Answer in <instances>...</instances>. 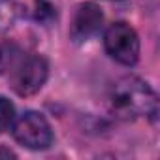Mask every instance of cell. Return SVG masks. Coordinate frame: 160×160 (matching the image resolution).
<instances>
[{
    "label": "cell",
    "instance_id": "cell-5",
    "mask_svg": "<svg viewBox=\"0 0 160 160\" xmlns=\"http://www.w3.org/2000/svg\"><path fill=\"white\" fill-rule=\"evenodd\" d=\"M104 23V13L102 8L94 2H85L77 8L73 21H72V28H70V36L73 42L81 43L87 42L89 38H92L100 27Z\"/></svg>",
    "mask_w": 160,
    "mask_h": 160
},
{
    "label": "cell",
    "instance_id": "cell-7",
    "mask_svg": "<svg viewBox=\"0 0 160 160\" xmlns=\"http://www.w3.org/2000/svg\"><path fill=\"white\" fill-rule=\"evenodd\" d=\"M21 60V51L13 43H2L0 45V73H6Z\"/></svg>",
    "mask_w": 160,
    "mask_h": 160
},
{
    "label": "cell",
    "instance_id": "cell-8",
    "mask_svg": "<svg viewBox=\"0 0 160 160\" xmlns=\"http://www.w3.org/2000/svg\"><path fill=\"white\" fill-rule=\"evenodd\" d=\"M15 122V106L10 98L0 96V134L8 132Z\"/></svg>",
    "mask_w": 160,
    "mask_h": 160
},
{
    "label": "cell",
    "instance_id": "cell-1",
    "mask_svg": "<svg viewBox=\"0 0 160 160\" xmlns=\"http://www.w3.org/2000/svg\"><path fill=\"white\" fill-rule=\"evenodd\" d=\"M111 113L121 119H152L158 113V96L152 87L139 77H122L115 81L108 92Z\"/></svg>",
    "mask_w": 160,
    "mask_h": 160
},
{
    "label": "cell",
    "instance_id": "cell-2",
    "mask_svg": "<svg viewBox=\"0 0 160 160\" xmlns=\"http://www.w3.org/2000/svg\"><path fill=\"white\" fill-rule=\"evenodd\" d=\"M47 75H49V64L43 57L40 55L21 57V60L12 68L10 83L19 96H32L45 85Z\"/></svg>",
    "mask_w": 160,
    "mask_h": 160
},
{
    "label": "cell",
    "instance_id": "cell-10",
    "mask_svg": "<svg viewBox=\"0 0 160 160\" xmlns=\"http://www.w3.org/2000/svg\"><path fill=\"white\" fill-rule=\"evenodd\" d=\"M0 156H12V158H15V152H12L10 149H0Z\"/></svg>",
    "mask_w": 160,
    "mask_h": 160
},
{
    "label": "cell",
    "instance_id": "cell-6",
    "mask_svg": "<svg viewBox=\"0 0 160 160\" xmlns=\"http://www.w3.org/2000/svg\"><path fill=\"white\" fill-rule=\"evenodd\" d=\"M21 13L17 0H0V32H8Z\"/></svg>",
    "mask_w": 160,
    "mask_h": 160
},
{
    "label": "cell",
    "instance_id": "cell-9",
    "mask_svg": "<svg viewBox=\"0 0 160 160\" xmlns=\"http://www.w3.org/2000/svg\"><path fill=\"white\" fill-rule=\"evenodd\" d=\"M57 19V10L49 0H36V21L40 23H51Z\"/></svg>",
    "mask_w": 160,
    "mask_h": 160
},
{
    "label": "cell",
    "instance_id": "cell-4",
    "mask_svg": "<svg viewBox=\"0 0 160 160\" xmlns=\"http://www.w3.org/2000/svg\"><path fill=\"white\" fill-rule=\"evenodd\" d=\"M13 138L17 143L32 151L49 149L55 139L49 121L38 111H27L13 122Z\"/></svg>",
    "mask_w": 160,
    "mask_h": 160
},
{
    "label": "cell",
    "instance_id": "cell-3",
    "mask_svg": "<svg viewBox=\"0 0 160 160\" xmlns=\"http://www.w3.org/2000/svg\"><path fill=\"white\" fill-rule=\"evenodd\" d=\"M104 47L113 60L124 66H134L139 58V38L136 30L124 21L113 23L106 30Z\"/></svg>",
    "mask_w": 160,
    "mask_h": 160
}]
</instances>
